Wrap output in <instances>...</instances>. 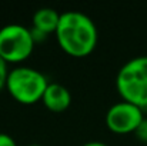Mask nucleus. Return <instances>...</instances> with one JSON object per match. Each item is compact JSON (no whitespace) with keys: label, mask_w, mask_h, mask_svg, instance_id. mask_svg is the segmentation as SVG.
Here are the masks:
<instances>
[{"label":"nucleus","mask_w":147,"mask_h":146,"mask_svg":"<svg viewBox=\"0 0 147 146\" xmlns=\"http://www.w3.org/2000/svg\"><path fill=\"white\" fill-rule=\"evenodd\" d=\"M60 49L71 57H86L97 46L98 33L94 22L82 12H64L60 14L56 30Z\"/></svg>","instance_id":"obj_1"},{"label":"nucleus","mask_w":147,"mask_h":146,"mask_svg":"<svg viewBox=\"0 0 147 146\" xmlns=\"http://www.w3.org/2000/svg\"><path fill=\"white\" fill-rule=\"evenodd\" d=\"M116 89L123 102L140 109L147 107V56H137L126 62L117 76Z\"/></svg>","instance_id":"obj_2"},{"label":"nucleus","mask_w":147,"mask_h":146,"mask_svg":"<svg viewBox=\"0 0 147 146\" xmlns=\"http://www.w3.org/2000/svg\"><path fill=\"white\" fill-rule=\"evenodd\" d=\"M49 86L47 77L29 66H17L9 72L6 89L9 95L17 103L22 105H34L42 102L45 90Z\"/></svg>","instance_id":"obj_3"},{"label":"nucleus","mask_w":147,"mask_h":146,"mask_svg":"<svg viewBox=\"0 0 147 146\" xmlns=\"http://www.w3.org/2000/svg\"><path fill=\"white\" fill-rule=\"evenodd\" d=\"M36 46L32 30L19 23H9L0 29V57L9 65L27 60Z\"/></svg>","instance_id":"obj_4"},{"label":"nucleus","mask_w":147,"mask_h":146,"mask_svg":"<svg viewBox=\"0 0 147 146\" xmlns=\"http://www.w3.org/2000/svg\"><path fill=\"white\" fill-rule=\"evenodd\" d=\"M143 119V109L123 100L114 103L106 113V125L116 135L134 133Z\"/></svg>","instance_id":"obj_5"},{"label":"nucleus","mask_w":147,"mask_h":146,"mask_svg":"<svg viewBox=\"0 0 147 146\" xmlns=\"http://www.w3.org/2000/svg\"><path fill=\"white\" fill-rule=\"evenodd\" d=\"M60 20V13L56 12L54 9L50 7H43L34 12L32 17V35L33 39L37 43L43 42L49 35H54L59 26Z\"/></svg>","instance_id":"obj_6"},{"label":"nucleus","mask_w":147,"mask_h":146,"mask_svg":"<svg viewBox=\"0 0 147 146\" xmlns=\"http://www.w3.org/2000/svg\"><path fill=\"white\" fill-rule=\"evenodd\" d=\"M42 103L46 109L54 113L64 112L71 105V95L67 88H64L60 83H49L47 89L45 90Z\"/></svg>","instance_id":"obj_7"},{"label":"nucleus","mask_w":147,"mask_h":146,"mask_svg":"<svg viewBox=\"0 0 147 146\" xmlns=\"http://www.w3.org/2000/svg\"><path fill=\"white\" fill-rule=\"evenodd\" d=\"M9 67L7 63L0 57V90L6 89V82H7V76H9Z\"/></svg>","instance_id":"obj_8"},{"label":"nucleus","mask_w":147,"mask_h":146,"mask_svg":"<svg viewBox=\"0 0 147 146\" xmlns=\"http://www.w3.org/2000/svg\"><path fill=\"white\" fill-rule=\"evenodd\" d=\"M134 135L137 136V139L143 143H147V117L142 120V123L139 125L137 130L134 132Z\"/></svg>","instance_id":"obj_9"},{"label":"nucleus","mask_w":147,"mask_h":146,"mask_svg":"<svg viewBox=\"0 0 147 146\" xmlns=\"http://www.w3.org/2000/svg\"><path fill=\"white\" fill-rule=\"evenodd\" d=\"M0 146H17V143L10 135L0 133Z\"/></svg>","instance_id":"obj_10"},{"label":"nucleus","mask_w":147,"mask_h":146,"mask_svg":"<svg viewBox=\"0 0 147 146\" xmlns=\"http://www.w3.org/2000/svg\"><path fill=\"white\" fill-rule=\"evenodd\" d=\"M82 146H107L106 143H103V142H97V141H93V142H87V143H84V145Z\"/></svg>","instance_id":"obj_11"},{"label":"nucleus","mask_w":147,"mask_h":146,"mask_svg":"<svg viewBox=\"0 0 147 146\" xmlns=\"http://www.w3.org/2000/svg\"><path fill=\"white\" fill-rule=\"evenodd\" d=\"M27 146H42V145H27Z\"/></svg>","instance_id":"obj_12"}]
</instances>
